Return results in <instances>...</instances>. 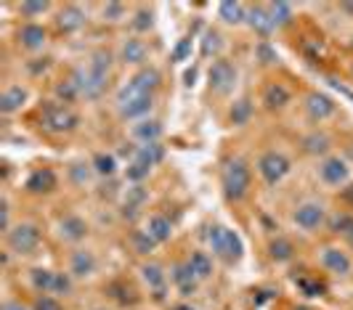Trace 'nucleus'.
<instances>
[{"instance_id": "de8ad7c7", "label": "nucleus", "mask_w": 353, "mask_h": 310, "mask_svg": "<svg viewBox=\"0 0 353 310\" xmlns=\"http://www.w3.org/2000/svg\"><path fill=\"white\" fill-rule=\"evenodd\" d=\"M35 310H64V308H61V302H59L56 297H51V294H40L35 302Z\"/></svg>"}, {"instance_id": "cd10ccee", "label": "nucleus", "mask_w": 353, "mask_h": 310, "mask_svg": "<svg viewBox=\"0 0 353 310\" xmlns=\"http://www.w3.org/2000/svg\"><path fill=\"white\" fill-rule=\"evenodd\" d=\"M186 265H189V271L196 276V281H205V278L212 276V258L208 252H192L189 260H186Z\"/></svg>"}, {"instance_id": "393cba45", "label": "nucleus", "mask_w": 353, "mask_h": 310, "mask_svg": "<svg viewBox=\"0 0 353 310\" xmlns=\"http://www.w3.org/2000/svg\"><path fill=\"white\" fill-rule=\"evenodd\" d=\"M165 159V149L159 146V143H146V146H139L136 149V154H133V162H139V165H143V167H154V165H159Z\"/></svg>"}, {"instance_id": "f03ea898", "label": "nucleus", "mask_w": 353, "mask_h": 310, "mask_svg": "<svg viewBox=\"0 0 353 310\" xmlns=\"http://www.w3.org/2000/svg\"><path fill=\"white\" fill-rule=\"evenodd\" d=\"M250 183H252V172H250L245 159H231L223 170V194L231 202H242L248 196Z\"/></svg>"}, {"instance_id": "39448f33", "label": "nucleus", "mask_w": 353, "mask_h": 310, "mask_svg": "<svg viewBox=\"0 0 353 310\" xmlns=\"http://www.w3.org/2000/svg\"><path fill=\"white\" fill-rule=\"evenodd\" d=\"M236 67L226 61V59H215L212 61L210 72H208V83H210V90L218 93V96H229L231 90L236 87Z\"/></svg>"}, {"instance_id": "5fc2aeb1", "label": "nucleus", "mask_w": 353, "mask_h": 310, "mask_svg": "<svg viewBox=\"0 0 353 310\" xmlns=\"http://www.w3.org/2000/svg\"><path fill=\"white\" fill-rule=\"evenodd\" d=\"M295 310H308V308H295Z\"/></svg>"}, {"instance_id": "f3484780", "label": "nucleus", "mask_w": 353, "mask_h": 310, "mask_svg": "<svg viewBox=\"0 0 353 310\" xmlns=\"http://www.w3.org/2000/svg\"><path fill=\"white\" fill-rule=\"evenodd\" d=\"M27 99H30L27 87H21V85L6 87L3 96H0V112H3V114H14V112H19V109L27 103Z\"/></svg>"}, {"instance_id": "f704fd0d", "label": "nucleus", "mask_w": 353, "mask_h": 310, "mask_svg": "<svg viewBox=\"0 0 353 310\" xmlns=\"http://www.w3.org/2000/svg\"><path fill=\"white\" fill-rule=\"evenodd\" d=\"M80 96H83V93H80V85H77L72 77L56 85V99L64 103V106H67V103H72V101H77Z\"/></svg>"}, {"instance_id": "5701e85b", "label": "nucleus", "mask_w": 353, "mask_h": 310, "mask_svg": "<svg viewBox=\"0 0 353 310\" xmlns=\"http://www.w3.org/2000/svg\"><path fill=\"white\" fill-rule=\"evenodd\" d=\"M218 19L226 24H242V21H248V6H242L236 0H223L218 6Z\"/></svg>"}, {"instance_id": "c85d7f7f", "label": "nucleus", "mask_w": 353, "mask_h": 310, "mask_svg": "<svg viewBox=\"0 0 353 310\" xmlns=\"http://www.w3.org/2000/svg\"><path fill=\"white\" fill-rule=\"evenodd\" d=\"M141 278L152 292L157 294V297H162V292H165V273H162V268H159L157 262L141 265Z\"/></svg>"}, {"instance_id": "a18cd8bd", "label": "nucleus", "mask_w": 353, "mask_h": 310, "mask_svg": "<svg viewBox=\"0 0 353 310\" xmlns=\"http://www.w3.org/2000/svg\"><path fill=\"white\" fill-rule=\"evenodd\" d=\"M192 56V37H183L178 40L176 51H173V61H186Z\"/></svg>"}, {"instance_id": "4c0bfd02", "label": "nucleus", "mask_w": 353, "mask_h": 310, "mask_svg": "<svg viewBox=\"0 0 353 310\" xmlns=\"http://www.w3.org/2000/svg\"><path fill=\"white\" fill-rule=\"evenodd\" d=\"M133 247H136V252H141V255H149L154 247H157V241L149 236V231L143 228V231H136L133 234Z\"/></svg>"}, {"instance_id": "1a4fd4ad", "label": "nucleus", "mask_w": 353, "mask_h": 310, "mask_svg": "<svg viewBox=\"0 0 353 310\" xmlns=\"http://www.w3.org/2000/svg\"><path fill=\"white\" fill-rule=\"evenodd\" d=\"M292 220H295V225L303 228V231H316V228H321L324 220H327V212H324V207L319 205V202H303V205L295 207Z\"/></svg>"}, {"instance_id": "c03bdc74", "label": "nucleus", "mask_w": 353, "mask_h": 310, "mask_svg": "<svg viewBox=\"0 0 353 310\" xmlns=\"http://www.w3.org/2000/svg\"><path fill=\"white\" fill-rule=\"evenodd\" d=\"M101 14H104V19H109V21H120V19L125 17V6L123 3H106L104 8H101Z\"/></svg>"}, {"instance_id": "ddd939ff", "label": "nucleus", "mask_w": 353, "mask_h": 310, "mask_svg": "<svg viewBox=\"0 0 353 310\" xmlns=\"http://www.w3.org/2000/svg\"><path fill=\"white\" fill-rule=\"evenodd\" d=\"M46 40H48L46 27H40L35 21H30V24H24V27L19 30V45L27 48V51H40V48L46 45Z\"/></svg>"}, {"instance_id": "0eeeda50", "label": "nucleus", "mask_w": 353, "mask_h": 310, "mask_svg": "<svg viewBox=\"0 0 353 310\" xmlns=\"http://www.w3.org/2000/svg\"><path fill=\"white\" fill-rule=\"evenodd\" d=\"M32 287L40 294H67L72 289V278L67 273L37 268V271H32Z\"/></svg>"}, {"instance_id": "6ab92c4d", "label": "nucleus", "mask_w": 353, "mask_h": 310, "mask_svg": "<svg viewBox=\"0 0 353 310\" xmlns=\"http://www.w3.org/2000/svg\"><path fill=\"white\" fill-rule=\"evenodd\" d=\"M292 99V93H290V87L284 85V83H271V85H265L263 90V106L265 109H284L287 103Z\"/></svg>"}, {"instance_id": "6e6552de", "label": "nucleus", "mask_w": 353, "mask_h": 310, "mask_svg": "<svg viewBox=\"0 0 353 310\" xmlns=\"http://www.w3.org/2000/svg\"><path fill=\"white\" fill-rule=\"evenodd\" d=\"M8 247L17 252V255H32L37 247H40V231L32 223H21L17 228L8 231Z\"/></svg>"}, {"instance_id": "e433bc0d", "label": "nucleus", "mask_w": 353, "mask_h": 310, "mask_svg": "<svg viewBox=\"0 0 353 310\" xmlns=\"http://www.w3.org/2000/svg\"><path fill=\"white\" fill-rule=\"evenodd\" d=\"M221 45H223L221 34L215 32V30H208V32L202 34V45H199V51H202V56H212V53L221 51Z\"/></svg>"}, {"instance_id": "9b49d317", "label": "nucleus", "mask_w": 353, "mask_h": 310, "mask_svg": "<svg viewBox=\"0 0 353 310\" xmlns=\"http://www.w3.org/2000/svg\"><path fill=\"white\" fill-rule=\"evenodd\" d=\"M305 112H308V117L314 122H324L337 112V103L332 101L327 93L314 90V93H308V99H305Z\"/></svg>"}, {"instance_id": "2eb2a0df", "label": "nucleus", "mask_w": 353, "mask_h": 310, "mask_svg": "<svg viewBox=\"0 0 353 310\" xmlns=\"http://www.w3.org/2000/svg\"><path fill=\"white\" fill-rule=\"evenodd\" d=\"M59 236L64 241H83L88 236V223L77 215H67L59 220Z\"/></svg>"}, {"instance_id": "c756f323", "label": "nucleus", "mask_w": 353, "mask_h": 310, "mask_svg": "<svg viewBox=\"0 0 353 310\" xmlns=\"http://www.w3.org/2000/svg\"><path fill=\"white\" fill-rule=\"evenodd\" d=\"M330 228H332V234H337V236L345 241V244H351V247H353V215H348V212H340V215H335V218H332Z\"/></svg>"}, {"instance_id": "7c9ffc66", "label": "nucleus", "mask_w": 353, "mask_h": 310, "mask_svg": "<svg viewBox=\"0 0 353 310\" xmlns=\"http://www.w3.org/2000/svg\"><path fill=\"white\" fill-rule=\"evenodd\" d=\"M268 255H271V260H276V262H287V260H292V255H295V247H292V241L290 239H274L271 244H268Z\"/></svg>"}, {"instance_id": "6e6d98bb", "label": "nucleus", "mask_w": 353, "mask_h": 310, "mask_svg": "<svg viewBox=\"0 0 353 310\" xmlns=\"http://www.w3.org/2000/svg\"><path fill=\"white\" fill-rule=\"evenodd\" d=\"M351 154H353V149H351Z\"/></svg>"}, {"instance_id": "423d86ee", "label": "nucleus", "mask_w": 353, "mask_h": 310, "mask_svg": "<svg viewBox=\"0 0 353 310\" xmlns=\"http://www.w3.org/2000/svg\"><path fill=\"white\" fill-rule=\"evenodd\" d=\"M290 170H292V165H290V159L282 152H265L258 159V172H261V178L268 186H276L279 180H284Z\"/></svg>"}, {"instance_id": "f8f14e48", "label": "nucleus", "mask_w": 353, "mask_h": 310, "mask_svg": "<svg viewBox=\"0 0 353 310\" xmlns=\"http://www.w3.org/2000/svg\"><path fill=\"white\" fill-rule=\"evenodd\" d=\"M319 178L330 186H343L348 180V165L340 159V156H327L321 165H319Z\"/></svg>"}, {"instance_id": "4468645a", "label": "nucleus", "mask_w": 353, "mask_h": 310, "mask_svg": "<svg viewBox=\"0 0 353 310\" xmlns=\"http://www.w3.org/2000/svg\"><path fill=\"white\" fill-rule=\"evenodd\" d=\"M24 186H27L30 194H51V191L59 186V178H56V172H53L51 167H40V170H35L27 178Z\"/></svg>"}, {"instance_id": "a211bd4d", "label": "nucleus", "mask_w": 353, "mask_h": 310, "mask_svg": "<svg viewBox=\"0 0 353 310\" xmlns=\"http://www.w3.org/2000/svg\"><path fill=\"white\" fill-rule=\"evenodd\" d=\"M170 281L176 284V289L183 294V297H192V294L196 292V276L189 271V265H186V262H178V265H173Z\"/></svg>"}, {"instance_id": "bb28decb", "label": "nucleus", "mask_w": 353, "mask_h": 310, "mask_svg": "<svg viewBox=\"0 0 353 310\" xmlns=\"http://www.w3.org/2000/svg\"><path fill=\"white\" fill-rule=\"evenodd\" d=\"M146 231H149V236L157 241V244H165V241L173 236V223L165 215H152L149 223H146Z\"/></svg>"}, {"instance_id": "79ce46f5", "label": "nucleus", "mask_w": 353, "mask_h": 310, "mask_svg": "<svg viewBox=\"0 0 353 310\" xmlns=\"http://www.w3.org/2000/svg\"><path fill=\"white\" fill-rule=\"evenodd\" d=\"M152 11L149 8H139L136 11V17H133V30H139V32H146L149 27H152Z\"/></svg>"}, {"instance_id": "603ef678", "label": "nucleus", "mask_w": 353, "mask_h": 310, "mask_svg": "<svg viewBox=\"0 0 353 310\" xmlns=\"http://www.w3.org/2000/svg\"><path fill=\"white\" fill-rule=\"evenodd\" d=\"M194 77H196V69H189V72H186V85L189 87L194 85Z\"/></svg>"}, {"instance_id": "412c9836", "label": "nucleus", "mask_w": 353, "mask_h": 310, "mask_svg": "<svg viewBox=\"0 0 353 310\" xmlns=\"http://www.w3.org/2000/svg\"><path fill=\"white\" fill-rule=\"evenodd\" d=\"M56 24H59L61 32H67V34L77 32V30L85 24V14H83V8H77V6H67V8H61Z\"/></svg>"}, {"instance_id": "20e7f679", "label": "nucleus", "mask_w": 353, "mask_h": 310, "mask_svg": "<svg viewBox=\"0 0 353 310\" xmlns=\"http://www.w3.org/2000/svg\"><path fill=\"white\" fill-rule=\"evenodd\" d=\"M159 72L154 67H143L141 72H136L117 93V103L133 101V99H141V96H154V90L159 87Z\"/></svg>"}, {"instance_id": "7ed1b4c3", "label": "nucleus", "mask_w": 353, "mask_h": 310, "mask_svg": "<svg viewBox=\"0 0 353 310\" xmlns=\"http://www.w3.org/2000/svg\"><path fill=\"white\" fill-rule=\"evenodd\" d=\"M40 125L51 136H64V133H72L80 125V117L64 103H46L43 114H40Z\"/></svg>"}, {"instance_id": "8fccbe9b", "label": "nucleus", "mask_w": 353, "mask_h": 310, "mask_svg": "<svg viewBox=\"0 0 353 310\" xmlns=\"http://www.w3.org/2000/svg\"><path fill=\"white\" fill-rule=\"evenodd\" d=\"M3 310H30V308H27V305H21L19 300H8V302L3 305Z\"/></svg>"}, {"instance_id": "37998d69", "label": "nucleus", "mask_w": 353, "mask_h": 310, "mask_svg": "<svg viewBox=\"0 0 353 310\" xmlns=\"http://www.w3.org/2000/svg\"><path fill=\"white\" fill-rule=\"evenodd\" d=\"M146 175H149V167H143V165H139V162H130V165H128V170H125V178H128V180H133L136 186L141 183Z\"/></svg>"}, {"instance_id": "a878e982", "label": "nucleus", "mask_w": 353, "mask_h": 310, "mask_svg": "<svg viewBox=\"0 0 353 310\" xmlns=\"http://www.w3.org/2000/svg\"><path fill=\"white\" fill-rule=\"evenodd\" d=\"M120 56H123L125 64H141V61H146V56H149V48H146V43H143V40L130 37V40H125L123 43Z\"/></svg>"}, {"instance_id": "c9c22d12", "label": "nucleus", "mask_w": 353, "mask_h": 310, "mask_svg": "<svg viewBox=\"0 0 353 310\" xmlns=\"http://www.w3.org/2000/svg\"><path fill=\"white\" fill-rule=\"evenodd\" d=\"M303 146H305L308 154H324L330 149V138L324 136V133H314V136H308L303 141Z\"/></svg>"}, {"instance_id": "49530a36", "label": "nucleus", "mask_w": 353, "mask_h": 310, "mask_svg": "<svg viewBox=\"0 0 353 310\" xmlns=\"http://www.w3.org/2000/svg\"><path fill=\"white\" fill-rule=\"evenodd\" d=\"M90 170H93V165H74L70 170V175H72V180L74 183H88V178H90Z\"/></svg>"}, {"instance_id": "f257e3e1", "label": "nucleus", "mask_w": 353, "mask_h": 310, "mask_svg": "<svg viewBox=\"0 0 353 310\" xmlns=\"http://www.w3.org/2000/svg\"><path fill=\"white\" fill-rule=\"evenodd\" d=\"M208 244H210L212 252L226 262H236L245 252V244L239 239V234L226 228V225H210L208 228Z\"/></svg>"}, {"instance_id": "864d4df0", "label": "nucleus", "mask_w": 353, "mask_h": 310, "mask_svg": "<svg viewBox=\"0 0 353 310\" xmlns=\"http://www.w3.org/2000/svg\"><path fill=\"white\" fill-rule=\"evenodd\" d=\"M173 310H194V308H189V305H176Z\"/></svg>"}, {"instance_id": "aec40b11", "label": "nucleus", "mask_w": 353, "mask_h": 310, "mask_svg": "<svg viewBox=\"0 0 353 310\" xmlns=\"http://www.w3.org/2000/svg\"><path fill=\"white\" fill-rule=\"evenodd\" d=\"M70 271H72V276H77V278H88V276L96 273V258H93V252L77 249V252L72 255Z\"/></svg>"}, {"instance_id": "4be33fe9", "label": "nucleus", "mask_w": 353, "mask_h": 310, "mask_svg": "<svg viewBox=\"0 0 353 310\" xmlns=\"http://www.w3.org/2000/svg\"><path fill=\"white\" fill-rule=\"evenodd\" d=\"M133 138L141 141L143 146L146 143H159L162 138V122L159 120H141L133 125Z\"/></svg>"}, {"instance_id": "dca6fc26", "label": "nucleus", "mask_w": 353, "mask_h": 310, "mask_svg": "<svg viewBox=\"0 0 353 310\" xmlns=\"http://www.w3.org/2000/svg\"><path fill=\"white\" fill-rule=\"evenodd\" d=\"M120 106V114H123L125 120H146V114L152 112V106H154V96H141V99H133V101H125V103H117Z\"/></svg>"}, {"instance_id": "58836bf2", "label": "nucleus", "mask_w": 353, "mask_h": 310, "mask_svg": "<svg viewBox=\"0 0 353 310\" xmlns=\"http://www.w3.org/2000/svg\"><path fill=\"white\" fill-rule=\"evenodd\" d=\"M48 8H51V6H48L46 0H27V3H21V8H19V11H21L27 19H35V17H43Z\"/></svg>"}, {"instance_id": "2f4dec72", "label": "nucleus", "mask_w": 353, "mask_h": 310, "mask_svg": "<svg viewBox=\"0 0 353 310\" xmlns=\"http://www.w3.org/2000/svg\"><path fill=\"white\" fill-rule=\"evenodd\" d=\"M93 172L96 175H101V178H112L114 172H117V159L114 154H104V152H99V154L93 156Z\"/></svg>"}, {"instance_id": "9d476101", "label": "nucleus", "mask_w": 353, "mask_h": 310, "mask_svg": "<svg viewBox=\"0 0 353 310\" xmlns=\"http://www.w3.org/2000/svg\"><path fill=\"white\" fill-rule=\"evenodd\" d=\"M319 262H321V268H327L330 273H335V276L351 273V258H348V252H343L340 247H324V249L319 252Z\"/></svg>"}, {"instance_id": "09e8293b", "label": "nucleus", "mask_w": 353, "mask_h": 310, "mask_svg": "<svg viewBox=\"0 0 353 310\" xmlns=\"http://www.w3.org/2000/svg\"><path fill=\"white\" fill-rule=\"evenodd\" d=\"M258 56L263 59V64H271V61H276V53L268 51V45H265V43H261V45H258Z\"/></svg>"}, {"instance_id": "3c124183", "label": "nucleus", "mask_w": 353, "mask_h": 310, "mask_svg": "<svg viewBox=\"0 0 353 310\" xmlns=\"http://www.w3.org/2000/svg\"><path fill=\"white\" fill-rule=\"evenodd\" d=\"M343 202H348V205L353 207V183H351V186H345V189H343Z\"/></svg>"}, {"instance_id": "ea45409f", "label": "nucleus", "mask_w": 353, "mask_h": 310, "mask_svg": "<svg viewBox=\"0 0 353 310\" xmlns=\"http://www.w3.org/2000/svg\"><path fill=\"white\" fill-rule=\"evenodd\" d=\"M298 289L305 297H321L324 294V284L316 281V278H298Z\"/></svg>"}, {"instance_id": "473e14b6", "label": "nucleus", "mask_w": 353, "mask_h": 310, "mask_svg": "<svg viewBox=\"0 0 353 310\" xmlns=\"http://www.w3.org/2000/svg\"><path fill=\"white\" fill-rule=\"evenodd\" d=\"M250 117H252V101H250V99L234 101V106H231V112H229L231 125H248Z\"/></svg>"}, {"instance_id": "72a5a7b5", "label": "nucleus", "mask_w": 353, "mask_h": 310, "mask_svg": "<svg viewBox=\"0 0 353 310\" xmlns=\"http://www.w3.org/2000/svg\"><path fill=\"white\" fill-rule=\"evenodd\" d=\"M268 17H271V24L274 27H282L292 19V6L290 3H268Z\"/></svg>"}, {"instance_id": "b1692460", "label": "nucleus", "mask_w": 353, "mask_h": 310, "mask_svg": "<svg viewBox=\"0 0 353 310\" xmlns=\"http://www.w3.org/2000/svg\"><path fill=\"white\" fill-rule=\"evenodd\" d=\"M248 24L258 34H268L274 30L271 17H268V6H250L248 8Z\"/></svg>"}, {"instance_id": "a19ab883", "label": "nucleus", "mask_w": 353, "mask_h": 310, "mask_svg": "<svg viewBox=\"0 0 353 310\" xmlns=\"http://www.w3.org/2000/svg\"><path fill=\"white\" fill-rule=\"evenodd\" d=\"M143 199H146V191L141 189V186H133V189H128V196H125V212L130 209H139V205H141Z\"/></svg>"}]
</instances>
